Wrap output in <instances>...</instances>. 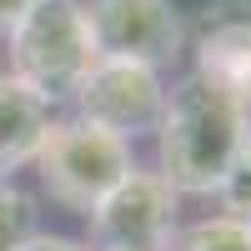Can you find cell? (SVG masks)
Listing matches in <instances>:
<instances>
[{
	"label": "cell",
	"instance_id": "30bf717a",
	"mask_svg": "<svg viewBox=\"0 0 251 251\" xmlns=\"http://www.w3.org/2000/svg\"><path fill=\"white\" fill-rule=\"evenodd\" d=\"M35 231V206L15 181H0V251H10L20 236Z\"/></svg>",
	"mask_w": 251,
	"mask_h": 251
},
{
	"label": "cell",
	"instance_id": "7a4b0ae2",
	"mask_svg": "<svg viewBox=\"0 0 251 251\" xmlns=\"http://www.w3.org/2000/svg\"><path fill=\"white\" fill-rule=\"evenodd\" d=\"M5 55L10 75L25 91H35L46 106L75 100L80 80L100 60L80 0H30L25 15L5 30Z\"/></svg>",
	"mask_w": 251,
	"mask_h": 251
},
{
	"label": "cell",
	"instance_id": "4fadbf2b",
	"mask_svg": "<svg viewBox=\"0 0 251 251\" xmlns=\"http://www.w3.org/2000/svg\"><path fill=\"white\" fill-rule=\"evenodd\" d=\"M25 5H30V0H0V30H10L15 20L25 15Z\"/></svg>",
	"mask_w": 251,
	"mask_h": 251
},
{
	"label": "cell",
	"instance_id": "5b68a950",
	"mask_svg": "<svg viewBox=\"0 0 251 251\" xmlns=\"http://www.w3.org/2000/svg\"><path fill=\"white\" fill-rule=\"evenodd\" d=\"M100 60L166 71L186 46V20L171 0H80Z\"/></svg>",
	"mask_w": 251,
	"mask_h": 251
},
{
	"label": "cell",
	"instance_id": "8992f818",
	"mask_svg": "<svg viewBox=\"0 0 251 251\" xmlns=\"http://www.w3.org/2000/svg\"><path fill=\"white\" fill-rule=\"evenodd\" d=\"M166 106V80L151 66H131V60H96L91 75L75 91V116L111 131L121 141L156 136V121Z\"/></svg>",
	"mask_w": 251,
	"mask_h": 251
},
{
	"label": "cell",
	"instance_id": "52a82bcc",
	"mask_svg": "<svg viewBox=\"0 0 251 251\" xmlns=\"http://www.w3.org/2000/svg\"><path fill=\"white\" fill-rule=\"evenodd\" d=\"M196 75L211 80L251 116V0H216L206 5L191 35Z\"/></svg>",
	"mask_w": 251,
	"mask_h": 251
},
{
	"label": "cell",
	"instance_id": "9c48e42d",
	"mask_svg": "<svg viewBox=\"0 0 251 251\" xmlns=\"http://www.w3.org/2000/svg\"><path fill=\"white\" fill-rule=\"evenodd\" d=\"M166 251H251V226L231 216H201L191 226H176Z\"/></svg>",
	"mask_w": 251,
	"mask_h": 251
},
{
	"label": "cell",
	"instance_id": "7c38bea8",
	"mask_svg": "<svg viewBox=\"0 0 251 251\" xmlns=\"http://www.w3.org/2000/svg\"><path fill=\"white\" fill-rule=\"evenodd\" d=\"M10 251H91L86 241H75V236H55V231H30V236H20Z\"/></svg>",
	"mask_w": 251,
	"mask_h": 251
},
{
	"label": "cell",
	"instance_id": "5bb4252c",
	"mask_svg": "<svg viewBox=\"0 0 251 251\" xmlns=\"http://www.w3.org/2000/svg\"><path fill=\"white\" fill-rule=\"evenodd\" d=\"M236 166H246V171H251V126H246V136H241V151H236Z\"/></svg>",
	"mask_w": 251,
	"mask_h": 251
},
{
	"label": "cell",
	"instance_id": "ba28073f",
	"mask_svg": "<svg viewBox=\"0 0 251 251\" xmlns=\"http://www.w3.org/2000/svg\"><path fill=\"white\" fill-rule=\"evenodd\" d=\"M50 106L25 91L10 71H0V181H10L20 166H30L40 141L50 131Z\"/></svg>",
	"mask_w": 251,
	"mask_h": 251
},
{
	"label": "cell",
	"instance_id": "6da1fadb",
	"mask_svg": "<svg viewBox=\"0 0 251 251\" xmlns=\"http://www.w3.org/2000/svg\"><path fill=\"white\" fill-rule=\"evenodd\" d=\"M251 116L231 96H221L196 71L166 86L156 121V171L176 196H216L226 171L236 166Z\"/></svg>",
	"mask_w": 251,
	"mask_h": 251
},
{
	"label": "cell",
	"instance_id": "8fae6325",
	"mask_svg": "<svg viewBox=\"0 0 251 251\" xmlns=\"http://www.w3.org/2000/svg\"><path fill=\"white\" fill-rule=\"evenodd\" d=\"M216 201H221V216H231V221H251V171H246V166H231V171H226Z\"/></svg>",
	"mask_w": 251,
	"mask_h": 251
},
{
	"label": "cell",
	"instance_id": "277c9868",
	"mask_svg": "<svg viewBox=\"0 0 251 251\" xmlns=\"http://www.w3.org/2000/svg\"><path fill=\"white\" fill-rule=\"evenodd\" d=\"M176 206L181 196L161 181L156 166H131L86 221L100 251H166L176 236Z\"/></svg>",
	"mask_w": 251,
	"mask_h": 251
},
{
	"label": "cell",
	"instance_id": "9a60e30c",
	"mask_svg": "<svg viewBox=\"0 0 251 251\" xmlns=\"http://www.w3.org/2000/svg\"><path fill=\"white\" fill-rule=\"evenodd\" d=\"M246 226H251V221H246Z\"/></svg>",
	"mask_w": 251,
	"mask_h": 251
},
{
	"label": "cell",
	"instance_id": "3957f363",
	"mask_svg": "<svg viewBox=\"0 0 251 251\" xmlns=\"http://www.w3.org/2000/svg\"><path fill=\"white\" fill-rule=\"evenodd\" d=\"M30 166L40 171V186H46V196L55 206L91 216L96 201L136 166V151H131V141L100 131V126L80 121V116H66V121H50Z\"/></svg>",
	"mask_w": 251,
	"mask_h": 251
}]
</instances>
